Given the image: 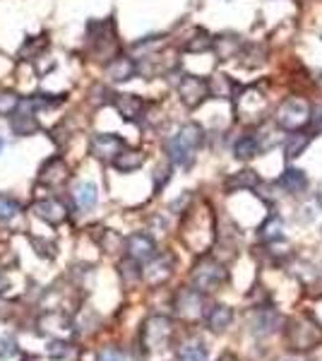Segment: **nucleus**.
<instances>
[{
  "label": "nucleus",
  "mask_w": 322,
  "mask_h": 361,
  "mask_svg": "<svg viewBox=\"0 0 322 361\" xmlns=\"http://www.w3.org/2000/svg\"><path fill=\"white\" fill-rule=\"evenodd\" d=\"M214 212L210 205L190 207L181 224V239L193 253H205L214 241Z\"/></svg>",
  "instance_id": "1"
},
{
  "label": "nucleus",
  "mask_w": 322,
  "mask_h": 361,
  "mask_svg": "<svg viewBox=\"0 0 322 361\" xmlns=\"http://www.w3.org/2000/svg\"><path fill=\"white\" fill-rule=\"evenodd\" d=\"M137 75V63L130 56H113L106 65H103V78L108 82H127Z\"/></svg>",
  "instance_id": "14"
},
{
  "label": "nucleus",
  "mask_w": 322,
  "mask_h": 361,
  "mask_svg": "<svg viewBox=\"0 0 322 361\" xmlns=\"http://www.w3.org/2000/svg\"><path fill=\"white\" fill-rule=\"evenodd\" d=\"M17 354V342L12 335L0 337V361H10Z\"/></svg>",
  "instance_id": "42"
},
{
  "label": "nucleus",
  "mask_w": 322,
  "mask_h": 361,
  "mask_svg": "<svg viewBox=\"0 0 322 361\" xmlns=\"http://www.w3.org/2000/svg\"><path fill=\"white\" fill-rule=\"evenodd\" d=\"M173 340V323L166 316H149L140 330V342L147 351L166 349Z\"/></svg>",
  "instance_id": "7"
},
{
  "label": "nucleus",
  "mask_w": 322,
  "mask_h": 361,
  "mask_svg": "<svg viewBox=\"0 0 322 361\" xmlns=\"http://www.w3.org/2000/svg\"><path fill=\"white\" fill-rule=\"evenodd\" d=\"M262 142H260L258 132H245L240 135L238 140L234 142V156L240 161H250L255 159L258 154H262Z\"/></svg>",
  "instance_id": "24"
},
{
  "label": "nucleus",
  "mask_w": 322,
  "mask_h": 361,
  "mask_svg": "<svg viewBox=\"0 0 322 361\" xmlns=\"http://www.w3.org/2000/svg\"><path fill=\"white\" fill-rule=\"evenodd\" d=\"M207 87H210V97L214 99H236L238 94V84L234 82V78L226 73H214L207 80Z\"/></svg>",
  "instance_id": "23"
},
{
  "label": "nucleus",
  "mask_w": 322,
  "mask_h": 361,
  "mask_svg": "<svg viewBox=\"0 0 322 361\" xmlns=\"http://www.w3.org/2000/svg\"><path fill=\"white\" fill-rule=\"evenodd\" d=\"M279 327H282V318L269 306L258 308V311L253 313V318H250V330L258 337H269L272 332H277Z\"/></svg>",
  "instance_id": "17"
},
{
  "label": "nucleus",
  "mask_w": 322,
  "mask_h": 361,
  "mask_svg": "<svg viewBox=\"0 0 322 361\" xmlns=\"http://www.w3.org/2000/svg\"><path fill=\"white\" fill-rule=\"evenodd\" d=\"M317 84H320V87H322V75H320V78H317Z\"/></svg>",
  "instance_id": "51"
},
{
  "label": "nucleus",
  "mask_w": 322,
  "mask_h": 361,
  "mask_svg": "<svg viewBox=\"0 0 322 361\" xmlns=\"http://www.w3.org/2000/svg\"><path fill=\"white\" fill-rule=\"evenodd\" d=\"M87 34H89V44H92V49L97 51L99 56H101V46H103V51H106L108 46L113 44V39H116V30H113V22L111 20L89 22Z\"/></svg>",
  "instance_id": "20"
},
{
  "label": "nucleus",
  "mask_w": 322,
  "mask_h": 361,
  "mask_svg": "<svg viewBox=\"0 0 322 361\" xmlns=\"http://www.w3.org/2000/svg\"><path fill=\"white\" fill-rule=\"evenodd\" d=\"M312 118V104L308 102L306 97H291L284 99L277 106V116H274V123H277L282 130L293 132V130H306L310 126Z\"/></svg>",
  "instance_id": "4"
},
{
  "label": "nucleus",
  "mask_w": 322,
  "mask_h": 361,
  "mask_svg": "<svg viewBox=\"0 0 322 361\" xmlns=\"http://www.w3.org/2000/svg\"><path fill=\"white\" fill-rule=\"evenodd\" d=\"M142 164H145V152L130 150V147H125V150L113 159V166H116V171H121V174H132V171L142 169Z\"/></svg>",
  "instance_id": "29"
},
{
  "label": "nucleus",
  "mask_w": 322,
  "mask_h": 361,
  "mask_svg": "<svg viewBox=\"0 0 322 361\" xmlns=\"http://www.w3.org/2000/svg\"><path fill=\"white\" fill-rule=\"evenodd\" d=\"M22 99L17 97L15 92H10V89H0V116H12V113L20 108Z\"/></svg>",
  "instance_id": "36"
},
{
  "label": "nucleus",
  "mask_w": 322,
  "mask_h": 361,
  "mask_svg": "<svg viewBox=\"0 0 322 361\" xmlns=\"http://www.w3.org/2000/svg\"><path fill=\"white\" fill-rule=\"evenodd\" d=\"M245 41L238 34H219L214 36V54L219 60H231L238 58V54L243 51Z\"/></svg>",
  "instance_id": "25"
},
{
  "label": "nucleus",
  "mask_w": 322,
  "mask_h": 361,
  "mask_svg": "<svg viewBox=\"0 0 322 361\" xmlns=\"http://www.w3.org/2000/svg\"><path fill=\"white\" fill-rule=\"evenodd\" d=\"M68 180V164H65L60 156H53L49 159L44 166H41V174H39V183L46 188H60Z\"/></svg>",
  "instance_id": "19"
},
{
  "label": "nucleus",
  "mask_w": 322,
  "mask_h": 361,
  "mask_svg": "<svg viewBox=\"0 0 322 361\" xmlns=\"http://www.w3.org/2000/svg\"><path fill=\"white\" fill-rule=\"evenodd\" d=\"M236 116L245 123L264 121V116H267V94L258 84L238 89V94H236Z\"/></svg>",
  "instance_id": "5"
},
{
  "label": "nucleus",
  "mask_w": 322,
  "mask_h": 361,
  "mask_svg": "<svg viewBox=\"0 0 322 361\" xmlns=\"http://www.w3.org/2000/svg\"><path fill=\"white\" fill-rule=\"evenodd\" d=\"M310 126L315 132H322V102L312 106V118H310Z\"/></svg>",
  "instance_id": "45"
},
{
  "label": "nucleus",
  "mask_w": 322,
  "mask_h": 361,
  "mask_svg": "<svg viewBox=\"0 0 322 361\" xmlns=\"http://www.w3.org/2000/svg\"><path fill=\"white\" fill-rule=\"evenodd\" d=\"M296 277L301 279V284L310 292H322V265H315L310 260H301L296 263Z\"/></svg>",
  "instance_id": "21"
},
{
  "label": "nucleus",
  "mask_w": 322,
  "mask_h": 361,
  "mask_svg": "<svg viewBox=\"0 0 322 361\" xmlns=\"http://www.w3.org/2000/svg\"><path fill=\"white\" fill-rule=\"evenodd\" d=\"M277 186L282 188L286 196H303L310 186V178L303 169H296V166H286L279 176Z\"/></svg>",
  "instance_id": "16"
},
{
  "label": "nucleus",
  "mask_w": 322,
  "mask_h": 361,
  "mask_svg": "<svg viewBox=\"0 0 322 361\" xmlns=\"http://www.w3.org/2000/svg\"><path fill=\"white\" fill-rule=\"evenodd\" d=\"M173 308H176V316H181L183 321H200L205 318V292L195 287L181 289L173 299Z\"/></svg>",
  "instance_id": "8"
},
{
  "label": "nucleus",
  "mask_w": 322,
  "mask_h": 361,
  "mask_svg": "<svg viewBox=\"0 0 322 361\" xmlns=\"http://www.w3.org/2000/svg\"><path fill=\"white\" fill-rule=\"evenodd\" d=\"M17 212H20V205H17L12 198H5L0 196V222H10L17 217Z\"/></svg>",
  "instance_id": "39"
},
{
  "label": "nucleus",
  "mask_w": 322,
  "mask_h": 361,
  "mask_svg": "<svg viewBox=\"0 0 322 361\" xmlns=\"http://www.w3.org/2000/svg\"><path fill=\"white\" fill-rule=\"evenodd\" d=\"M178 97L186 104L188 108H197L207 97H210V87H207V80L197 78V75H181L176 84Z\"/></svg>",
  "instance_id": "9"
},
{
  "label": "nucleus",
  "mask_w": 322,
  "mask_h": 361,
  "mask_svg": "<svg viewBox=\"0 0 322 361\" xmlns=\"http://www.w3.org/2000/svg\"><path fill=\"white\" fill-rule=\"evenodd\" d=\"M123 150H125V142L118 135H113V132H97V135H92V142H89V152L97 159L111 161V164Z\"/></svg>",
  "instance_id": "11"
},
{
  "label": "nucleus",
  "mask_w": 322,
  "mask_h": 361,
  "mask_svg": "<svg viewBox=\"0 0 322 361\" xmlns=\"http://www.w3.org/2000/svg\"><path fill=\"white\" fill-rule=\"evenodd\" d=\"M320 239H322V226H320Z\"/></svg>",
  "instance_id": "53"
},
{
  "label": "nucleus",
  "mask_w": 322,
  "mask_h": 361,
  "mask_svg": "<svg viewBox=\"0 0 322 361\" xmlns=\"http://www.w3.org/2000/svg\"><path fill=\"white\" fill-rule=\"evenodd\" d=\"M286 361H306V359H286Z\"/></svg>",
  "instance_id": "52"
},
{
  "label": "nucleus",
  "mask_w": 322,
  "mask_h": 361,
  "mask_svg": "<svg viewBox=\"0 0 322 361\" xmlns=\"http://www.w3.org/2000/svg\"><path fill=\"white\" fill-rule=\"evenodd\" d=\"M178 361H210L207 345L202 340H197V337L186 340L181 347H178Z\"/></svg>",
  "instance_id": "30"
},
{
  "label": "nucleus",
  "mask_w": 322,
  "mask_h": 361,
  "mask_svg": "<svg viewBox=\"0 0 322 361\" xmlns=\"http://www.w3.org/2000/svg\"><path fill=\"white\" fill-rule=\"evenodd\" d=\"M284 342L296 354H306L322 345V325L312 316H291L282 327Z\"/></svg>",
  "instance_id": "3"
},
{
  "label": "nucleus",
  "mask_w": 322,
  "mask_h": 361,
  "mask_svg": "<svg viewBox=\"0 0 322 361\" xmlns=\"http://www.w3.org/2000/svg\"><path fill=\"white\" fill-rule=\"evenodd\" d=\"M113 106H116V111L121 113L123 121H127V123L140 121V118L145 116V111H147V104L142 102L137 94H116Z\"/></svg>",
  "instance_id": "18"
},
{
  "label": "nucleus",
  "mask_w": 322,
  "mask_h": 361,
  "mask_svg": "<svg viewBox=\"0 0 322 361\" xmlns=\"http://www.w3.org/2000/svg\"><path fill=\"white\" fill-rule=\"evenodd\" d=\"M29 241H32V246H34L36 253H39L41 258H53V255H55V246L53 244H46V241L36 239V236H29Z\"/></svg>",
  "instance_id": "44"
},
{
  "label": "nucleus",
  "mask_w": 322,
  "mask_h": 361,
  "mask_svg": "<svg viewBox=\"0 0 322 361\" xmlns=\"http://www.w3.org/2000/svg\"><path fill=\"white\" fill-rule=\"evenodd\" d=\"M39 327L44 335L55 337V340H65V337L73 332L70 318L65 316V311H58V308H51V311L39 321Z\"/></svg>",
  "instance_id": "13"
},
{
  "label": "nucleus",
  "mask_w": 322,
  "mask_h": 361,
  "mask_svg": "<svg viewBox=\"0 0 322 361\" xmlns=\"http://www.w3.org/2000/svg\"><path fill=\"white\" fill-rule=\"evenodd\" d=\"M125 253L127 258L137 260V263H149L156 255V241L149 234L135 231V234H130L125 239Z\"/></svg>",
  "instance_id": "12"
},
{
  "label": "nucleus",
  "mask_w": 322,
  "mask_h": 361,
  "mask_svg": "<svg viewBox=\"0 0 322 361\" xmlns=\"http://www.w3.org/2000/svg\"><path fill=\"white\" fill-rule=\"evenodd\" d=\"M240 58V65L248 70H255V68H262L264 63H267L269 58V49L264 44H255V41H250V44L243 46V51L238 54Z\"/></svg>",
  "instance_id": "27"
},
{
  "label": "nucleus",
  "mask_w": 322,
  "mask_h": 361,
  "mask_svg": "<svg viewBox=\"0 0 322 361\" xmlns=\"http://www.w3.org/2000/svg\"><path fill=\"white\" fill-rule=\"evenodd\" d=\"M229 279V270L214 258H200L195 265H193V272H190V282L195 289L200 292H216L221 284Z\"/></svg>",
  "instance_id": "6"
},
{
  "label": "nucleus",
  "mask_w": 322,
  "mask_h": 361,
  "mask_svg": "<svg viewBox=\"0 0 322 361\" xmlns=\"http://www.w3.org/2000/svg\"><path fill=\"white\" fill-rule=\"evenodd\" d=\"M118 270H121V279L125 287H135L137 282H142L145 279V270H142V263H137V260L132 258H125L121 265H118Z\"/></svg>",
  "instance_id": "35"
},
{
  "label": "nucleus",
  "mask_w": 322,
  "mask_h": 361,
  "mask_svg": "<svg viewBox=\"0 0 322 361\" xmlns=\"http://www.w3.org/2000/svg\"><path fill=\"white\" fill-rule=\"evenodd\" d=\"M231 323H234V308L224 306V303H214V306L205 313V325L210 327L212 332L229 330Z\"/></svg>",
  "instance_id": "22"
},
{
  "label": "nucleus",
  "mask_w": 322,
  "mask_h": 361,
  "mask_svg": "<svg viewBox=\"0 0 322 361\" xmlns=\"http://www.w3.org/2000/svg\"><path fill=\"white\" fill-rule=\"evenodd\" d=\"M258 236L262 244H274V241H284V220L279 215H269L267 220L260 224Z\"/></svg>",
  "instance_id": "31"
},
{
  "label": "nucleus",
  "mask_w": 322,
  "mask_h": 361,
  "mask_svg": "<svg viewBox=\"0 0 322 361\" xmlns=\"http://www.w3.org/2000/svg\"><path fill=\"white\" fill-rule=\"evenodd\" d=\"M310 140H312V135H310V132H306V130H293V132H288V135L284 137V142H282L284 156H286V159H296V156H301L303 152L308 150Z\"/></svg>",
  "instance_id": "28"
},
{
  "label": "nucleus",
  "mask_w": 322,
  "mask_h": 361,
  "mask_svg": "<svg viewBox=\"0 0 322 361\" xmlns=\"http://www.w3.org/2000/svg\"><path fill=\"white\" fill-rule=\"evenodd\" d=\"M101 246L106 253H116V251H121V246H123V236H118L116 231H111V229H103Z\"/></svg>",
  "instance_id": "40"
},
{
  "label": "nucleus",
  "mask_w": 322,
  "mask_h": 361,
  "mask_svg": "<svg viewBox=\"0 0 322 361\" xmlns=\"http://www.w3.org/2000/svg\"><path fill=\"white\" fill-rule=\"evenodd\" d=\"M216 361H240V359H238V356H236V354H231V351H226V354H221Z\"/></svg>",
  "instance_id": "47"
},
{
  "label": "nucleus",
  "mask_w": 322,
  "mask_h": 361,
  "mask_svg": "<svg viewBox=\"0 0 322 361\" xmlns=\"http://www.w3.org/2000/svg\"><path fill=\"white\" fill-rule=\"evenodd\" d=\"M315 202H317V207L322 210V186L317 188V193H315Z\"/></svg>",
  "instance_id": "48"
},
{
  "label": "nucleus",
  "mask_w": 322,
  "mask_h": 361,
  "mask_svg": "<svg viewBox=\"0 0 322 361\" xmlns=\"http://www.w3.org/2000/svg\"><path fill=\"white\" fill-rule=\"evenodd\" d=\"M73 354H75V347L65 340H55L49 345V356H53V359H68V356Z\"/></svg>",
  "instance_id": "38"
},
{
  "label": "nucleus",
  "mask_w": 322,
  "mask_h": 361,
  "mask_svg": "<svg viewBox=\"0 0 322 361\" xmlns=\"http://www.w3.org/2000/svg\"><path fill=\"white\" fill-rule=\"evenodd\" d=\"M22 361H41V359H36V356H25Z\"/></svg>",
  "instance_id": "49"
},
{
  "label": "nucleus",
  "mask_w": 322,
  "mask_h": 361,
  "mask_svg": "<svg viewBox=\"0 0 322 361\" xmlns=\"http://www.w3.org/2000/svg\"><path fill=\"white\" fill-rule=\"evenodd\" d=\"M113 99H116V94L108 87H103V84H97V87L89 92V102H92L94 106H106V104H113Z\"/></svg>",
  "instance_id": "37"
},
{
  "label": "nucleus",
  "mask_w": 322,
  "mask_h": 361,
  "mask_svg": "<svg viewBox=\"0 0 322 361\" xmlns=\"http://www.w3.org/2000/svg\"><path fill=\"white\" fill-rule=\"evenodd\" d=\"M169 180H171V166H169V164L156 166V171H154V191L159 193L161 188L166 186Z\"/></svg>",
  "instance_id": "43"
},
{
  "label": "nucleus",
  "mask_w": 322,
  "mask_h": 361,
  "mask_svg": "<svg viewBox=\"0 0 322 361\" xmlns=\"http://www.w3.org/2000/svg\"><path fill=\"white\" fill-rule=\"evenodd\" d=\"M73 198H75V205H77L82 212H87V210H92V207L97 205L99 191H97V186H94V183H89V180H87V183H79V186L75 188Z\"/></svg>",
  "instance_id": "34"
},
{
  "label": "nucleus",
  "mask_w": 322,
  "mask_h": 361,
  "mask_svg": "<svg viewBox=\"0 0 322 361\" xmlns=\"http://www.w3.org/2000/svg\"><path fill=\"white\" fill-rule=\"evenodd\" d=\"M173 270H176V258H173V253H161V255L156 253L145 268V282L151 284V287H159V284L171 279Z\"/></svg>",
  "instance_id": "10"
},
{
  "label": "nucleus",
  "mask_w": 322,
  "mask_h": 361,
  "mask_svg": "<svg viewBox=\"0 0 322 361\" xmlns=\"http://www.w3.org/2000/svg\"><path fill=\"white\" fill-rule=\"evenodd\" d=\"M205 142V130H202L200 123H186L181 126V130L176 135L166 137L164 142V150L169 154V161L178 169H190L195 164L197 150Z\"/></svg>",
  "instance_id": "2"
},
{
  "label": "nucleus",
  "mask_w": 322,
  "mask_h": 361,
  "mask_svg": "<svg viewBox=\"0 0 322 361\" xmlns=\"http://www.w3.org/2000/svg\"><path fill=\"white\" fill-rule=\"evenodd\" d=\"M8 289H10V279H8L5 275L0 272V294H5Z\"/></svg>",
  "instance_id": "46"
},
{
  "label": "nucleus",
  "mask_w": 322,
  "mask_h": 361,
  "mask_svg": "<svg viewBox=\"0 0 322 361\" xmlns=\"http://www.w3.org/2000/svg\"><path fill=\"white\" fill-rule=\"evenodd\" d=\"M183 51H186V54H193V56L214 51V36H212L210 32H205V30H195V34H193L190 39H186Z\"/></svg>",
  "instance_id": "32"
},
{
  "label": "nucleus",
  "mask_w": 322,
  "mask_h": 361,
  "mask_svg": "<svg viewBox=\"0 0 322 361\" xmlns=\"http://www.w3.org/2000/svg\"><path fill=\"white\" fill-rule=\"evenodd\" d=\"M97 361H130V356H127V351H123L121 347H103V349L99 351Z\"/></svg>",
  "instance_id": "41"
},
{
  "label": "nucleus",
  "mask_w": 322,
  "mask_h": 361,
  "mask_svg": "<svg viewBox=\"0 0 322 361\" xmlns=\"http://www.w3.org/2000/svg\"><path fill=\"white\" fill-rule=\"evenodd\" d=\"M226 191L229 193H240V191H258L260 186V176L255 174L253 169H243V171H236L226 178Z\"/></svg>",
  "instance_id": "26"
},
{
  "label": "nucleus",
  "mask_w": 322,
  "mask_h": 361,
  "mask_svg": "<svg viewBox=\"0 0 322 361\" xmlns=\"http://www.w3.org/2000/svg\"><path fill=\"white\" fill-rule=\"evenodd\" d=\"M10 128L15 135L25 137V135H32V132L39 130V121H36V116H32V113L15 111L10 116Z\"/></svg>",
  "instance_id": "33"
},
{
  "label": "nucleus",
  "mask_w": 322,
  "mask_h": 361,
  "mask_svg": "<svg viewBox=\"0 0 322 361\" xmlns=\"http://www.w3.org/2000/svg\"><path fill=\"white\" fill-rule=\"evenodd\" d=\"M34 215L39 217V220H44L46 224H51V226H58V224H63L65 220H68V205L65 202H60V200H55V198H46V200H39L36 202L34 207Z\"/></svg>",
  "instance_id": "15"
},
{
  "label": "nucleus",
  "mask_w": 322,
  "mask_h": 361,
  "mask_svg": "<svg viewBox=\"0 0 322 361\" xmlns=\"http://www.w3.org/2000/svg\"><path fill=\"white\" fill-rule=\"evenodd\" d=\"M3 147H5V142H3V140H0V152H3Z\"/></svg>",
  "instance_id": "50"
}]
</instances>
